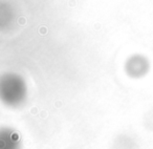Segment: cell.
Instances as JSON below:
<instances>
[{
	"instance_id": "6da1fadb",
	"label": "cell",
	"mask_w": 153,
	"mask_h": 149,
	"mask_svg": "<svg viewBox=\"0 0 153 149\" xmlns=\"http://www.w3.org/2000/svg\"><path fill=\"white\" fill-rule=\"evenodd\" d=\"M0 149H19V140L15 132L0 129Z\"/></svg>"
}]
</instances>
